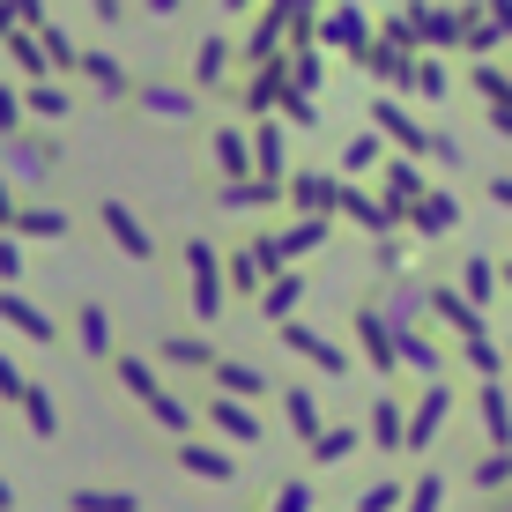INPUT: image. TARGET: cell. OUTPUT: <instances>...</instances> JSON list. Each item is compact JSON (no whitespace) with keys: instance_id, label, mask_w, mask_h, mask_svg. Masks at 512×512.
I'll list each match as a JSON object with an SVG mask.
<instances>
[{"instance_id":"cell-41","label":"cell","mask_w":512,"mask_h":512,"mask_svg":"<svg viewBox=\"0 0 512 512\" xmlns=\"http://www.w3.org/2000/svg\"><path fill=\"white\" fill-rule=\"evenodd\" d=\"M357 505H364V512H386V505H394V483H372V490H364Z\"/></svg>"},{"instance_id":"cell-39","label":"cell","mask_w":512,"mask_h":512,"mask_svg":"<svg viewBox=\"0 0 512 512\" xmlns=\"http://www.w3.org/2000/svg\"><path fill=\"white\" fill-rule=\"evenodd\" d=\"M379 446H401V409H394V401L379 409Z\"/></svg>"},{"instance_id":"cell-17","label":"cell","mask_w":512,"mask_h":512,"mask_svg":"<svg viewBox=\"0 0 512 512\" xmlns=\"http://www.w3.org/2000/svg\"><path fill=\"white\" fill-rule=\"evenodd\" d=\"M223 75H231V38H201L193 45V90H208Z\"/></svg>"},{"instance_id":"cell-14","label":"cell","mask_w":512,"mask_h":512,"mask_svg":"<svg viewBox=\"0 0 512 512\" xmlns=\"http://www.w3.org/2000/svg\"><path fill=\"white\" fill-rule=\"evenodd\" d=\"M149 423H156V431H171V438L186 446V438H193V423H201V409H193L186 394H156V401H149Z\"/></svg>"},{"instance_id":"cell-18","label":"cell","mask_w":512,"mask_h":512,"mask_svg":"<svg viewBox=\"0 0 512 512\" xmlns=\"http://www.w3.org/2000/svg\"><path fill=\"white\" fill-rule=\"evenodd\" d=\"M23 431L30 438H60V409H52L45 386H30V394H23Z\"/></svg>"},{"instance_id":"cell-19","label":"cell","mask_w":512,"mask_h":512,"mask_svg":"<svg viewBox=\"0 0 512 512\" xmlns=\"http://www.w3.org/2000/svg\"><path fill=\"white\" fill-rule=\"evenodd\" d=\"M260 386H268V379H260L253 364H238V357H223V364H216V394H231V401H245V394H260Z\"/></svg>"},{"instance_id":"cell-11","label":"cell","mask_w":512,"mask_h":512,"mask_svg":"<svg viewBox=\"0 0 512 512\" xmlns=\"http://www.w3.org/2000/svg\"><path fill=\"white\" fill-rule=\"evenodd\" d=\"M23 104H30V127H67L75 119V82H38V90H23Z\"/></svg>"},{"instance_id":"cell-36","label":"cell","mask_w":512,"mask_h":512,"mask_svg":"<svg viewBox=\"0 0 512 512\" xmlns=\"http://www.w3.org/2000/svg\"><path fill=\"white\" fill-rule=\"evenodd\" d=\"M505 468H512V453H483V468H475V483H483V490H490V483H505Z\"/></svg>"},{"instance_id":"cell-4","label":"cell","mask_w":512,"mask_h":512,"mask_svg":"<svg viewBox=\"0 0 512 512\" xmlns=\"http://www.w3.org/2000/svg\"><path fill=\"white\" fill-rule=\"evenodd\" d=\"M0 327L23 334L30 349H52V342H60V320H52V312H45L30 290H0Z\"/></svg>"},{"instance_id":"cell-29","label":"cell","mask_w":512,"mask_h":512,"mask_svg":"<svg viewBox=\"0 0 512 512\" xmlns=\"http://www.w3.org/2000/svg\"><path fill=\"white\" fill-rule=\"evenodd\" d=\"M475 409H483L490 438H512V416H505V394H498V386H483V401H475Z\"/></svg>"},{"instance_id":"cell-7","label":"cell","mask_w":512,"mask_h":512,"mask_svg":"<svg viewBox=\"0 0 512 512\" xmlns=\"http://www.w3.org/2000/svg\"><path fill=\"white\" fill-rule=\"evenodd\" d=\"M112 379H119V394L141 401V409H149L156 394H171V386H164V364L141 357V349H119V357H112Z\"/></svg>"},{"instance_id":"cell-26","label":"cell","mask_w":512,"mask_h":512,"mask_svg":"<svg viewBox=\"0 0 512 512\" xmlns=\"http://www.w3.org/2000/svg\"><path fill=\"white\" fill-rule=\"evenodd\" d=\"M282 409H290L297 438H320V401H312V394H282Z\"/></svg>"},{"instance_id":"cell-15","label":"cell","mask_w":512,"mask_h":512,"mask_svg":"<svg viewBox=\"0 0 512 512\" xmlns=\"http://www.w3.org/2000/svg\"><path fill=\"white\" fill-rule=\"evenodd\" d=\"M216 171H223V186L253 179V141H245L238 127H223V134H216Z\"/></svg>"},{"instance_id":"cell-30","label":"cell","mask_w":512,"mask_h":512,"mask_svg":"<svg viewBox=\"0 0 512 512\" xmlns=\"http://www.w3.org/2000/svg\"><path fill=\"white\" fill-rule=\"evenodd\" d=\"M416 223H423L431 238H438V231H453V201H446V193H431V201L416 208Z\"/></svg>"},{"instance_id":"cell-10","label":"cell","mask_w":512,"mask_h":512,"mask_svg":"<svg viewBox=\"0 0 512 512\" xmlns=\"http://www.w3.org/2000/svg\"><path fill=\"white\" fill-rule=\"evenodd\" d=\"M15 238H23V245H60V238H75V216H67V208H52V201H23Z\"/></svg>"},{"instance_id":"cell-13","label":"cell","mask_w":512,"mask_h":512,"mask_svg":"<svg viewBox=\"0 0 512 512\" xmlns=\"http://www.w3.org/2000/svg\"><path fill=\"white\" fill-rule=\"evenodd\" d=\"M179 468L186 475H201V483H231V453H223V446H201V438H186V446H179Z\"/></svg>"},{"instance_id":"cell-35","label":"cell","mask_w":512,"mask_h":512,"mask_svg":"<svg viewBox=\"0 0 512 512\" xmlns=\"http://www.w3.org/2000/svg\"><path fill=\"white\" fill-rule=\"evenodd\" d=\"M15 30H30V8H15V0H0V45H8Z\"/></svg>"},{"instance_id":"cell-34","label":"cell","mask_w":512,"mask_h":512,"mask_svg":"<svg viewBox=\"0 0 512 512\" xmlns=\"http://www.w3.org/2000/svg\"><path fill=\"white\" fill-rule=\"evenodd\" d=\"M327 38H334V45H357L364 23H357V15H327Z\"/></svg>"},{"instance_id":"cell-28","label":"cell","mask_w":512,"mask_h":512,"mask_svg":"<svg viewBox=\"0 0 512 512\" xmlns=\"http://www.w3.org/2000/svg\"><path fill=\"white\" fill-rule=\"evenodd\" d=\"M253 164L268 171V179L282 171V134H275V127H253Z\"/></svg>"},{"instance_id":"cell-16","label":"cell","mask_w":512,"mask_h":512,"mask_svg":"<svg viewBox=\"0 0 512 512\" xmlns=\"http://www.w3.org/2000/svg\"><path fill=\"white\" fill-rule=\"evenodd\" d=\"M67 512H141L134 490H97V483H75L67 490Z\"/></svg>"},{"instance_id":"cell-31","label":"cell","mask_w":512,"mask_h":512,"mask_svg":"<svg viewBox=\"0 0 512 512\" xmlns=\"http://www.w3.org/2000/svg\"><path fill=\"white\" fill-rule=\"evenodd\" d=\"M349 446H357V438H349V431H320V438H312V461H342Z\"/></svg>"},{"instance_id":"cell-23","label":"cell","mask_w":512,"mask_h":512,"mask_svg":"<svg viewBox=\"0 0 512 512\" xmlns=\"http://www.w3.org/2000/svg\"><path fill=\"white\" fill-rule=\"evenodd\" d=\"M282 334H290V349H305V357L320 364V372H342V364H349L342 349H327V342H320V334H312V327H282Z\"/></svg>"},{"instance_id":"cell-38","label":"cell","mask_w":512,"mask_h":512,"mask_svg":"<svg viewBox=\"0 0 512 512\" xmlns=\"http://www.w3.org/2000/svg\"><path fill=\"white\" fill-rule=\"evenodd\" d=\"M342 164H349V171H364V164H379V141H372V134H364V141H349V156H342Z\"/></svg>"},{"instance_id":"cell-25","label":"cell","mask_w":512,"mask_h":512,"mask_svg":"<svg viewBox=\"0 0 512 512\" xmlns=\"http://www.w3.org/2000/svg\"><path fill=\"white\" fill-rule=\"evenodd\" d=\"M275 201V179H238V186H223V208H268Z\"/></svg>"},{"instance_id":"cell-20","label":"cell","mask_w":512,"mask_h":512,"mask_svg":"<svg viewBox=\"0 0 512 512\" xmlns=\"http://www.w3.org/2000/svg\"><path fill=\"white\" fill-rule=\"evenodd\" d=\"M23 275H30V245L15 231H0V290H23Z\"/></svg>"},{"instance_id":"cell-5","label":"cell","mask_w":512,"mask_h":512,"mask_svg":"<svg viewBox=\"0 0 512 512\" xmlns=\"http://www.w3.org/2000/svg\"><path fill=\"white\" fill-rule=\"evenodd\" d=\"M97 223H104V238H112L127 260H156V238H149V223H141L127 201H97Z\"/></svg>"},{"instance_id":"cell-42","label":"cell","mask_w":512,"mask_h":512,"mask_svg":"<svg viewBox=\"0 0 512 512\" xmlns=\"http://www.w3.org/2000/svg\"><path fill=\"white\" fill-rule=\"evenodd\" d=\"M490 193H498V201H505V208H512V179H498V186H490Z\"/></svg>"},{"instance_id":"cell-21","label":"cell","mask_w":512,"mask_h":512,"mask_svg":"<svg viewBox=\"0 0 512 512\" xmlns=\"http://www.w3.org/2000/svg\"><path fill=\"white\" fill-rule=\"evenodd\" d=\"M30 134V104H23V82H0V141Z\"/></svg>"},{"instance_id":"cell-12","label":"cell","mask_w":512,"mask_h":512,"mask_svg":"<svg viewBox=\"0 0 512 512\" xmlns=\"http://www.w3.org/2000/svg\"><path fill=\"white\" fill-rule=\"evenodd\" d=\"M156 364H164V372H216V349L201 342V334H164V342H156Z\"/></svg>"},{"instance_id":"cell-9","label":"cell","mask_w":512,"mask_h":512,"mask_svg":"<svg viewBox=\"0 0 512 512\" xmlns=\"http://www.w3.org/2000/svg\"><path fill=\"white\" fill-rule=\"evenodd\" d=\"M201 423H208V431H223L231 446H253V438H260V416L245 409V401H231V394H208L201 401Z\"/></svg>"},{"instance_id":"cell-32","label":"cell","mask_w":512,"mask_h":512,"mask_svg":"<svg viewBox=\"0 0 512 512\" xmlns=\"http://www.w3.org/2000/svg\"><path fill=\"white\" fill-rule=\"evenodd\" d=\"M342 208H349V216H357V223H372V231H386V223H394V216H386V208H379V201H364V193H349V201H342Z\"/></svg>"},{"instance_id":"cell-40","label":"cell","mask_w":512,"mask_h":512,"mask_svg":"<svg viewBox=\"0 0 512 512\" xmlns=\"http://www.w3.org/2000/svg\"><path fill=\"white\" fill-rule=\"evenodd\" d=\"M386 186H394V193H401V201H409V193H416L423 179H416V171H409V164H394V171H386Z\"/></svg>"},{"instance_id":"cell-3","label":"cell","mask_w":512,"mask_h":512,"mask_svg":"<svg viewBox=\"0 0 512 512\" xmlns=\"http://www.w3.org/2000/svg\"><path fill=\"white\" fill-rule=\"evenodd\" d=\"M75 82H82V90H90L97 104H127V97H134V75L119 67V52H104V45H82Z\"/></svg>"},{"instance_id":"cell-1","label":"cell","mask_w":512,"mask_h":512,"mask_svg":"<svg viewBox=\"0 0 512 512\" xmlns=\"http://www.w3.org/2000/svg\"><path fill=\"white\" fill-rule=\"evenodd\" d=\"M0 171H8V186L23 193H38L52 171H60V134H45V127H30V134H15V141H0Z\"/></svg>"},{"instance_id":"cell-33","label":"cell","mask_w":512,"mask_h":512,"mask_svg":"<svg viewBox=\"0 0 512 512\" xmlns=\"http://www.w3.org/2000/svg\"><path fill=\"white\" fill-rule=\"evenodd\" d=\"M15 216H23V193H15L8 171H0V231H15Z\"/></svg>"},{"instance_id":"cell-22","label":"cell","mask_w":512,"mask_h":512,"mask_svg":"<svg viewBox=\"0 0 512 512\" xmlns=\"http://www.w3.org/2000/svg\"><path fill=\"white\" fill-rule=\"evenodd\" d=\"M297 297H305V282H297V275H275V282H268V297H260V312H268V320H290Z\"/></svg>"},{"instance_id":"cell-2","label":"cell","mask_w":512,"mask_h":512,"mask_svg":"<svg viewBox=\"0 0 512 512\" xmlns=\"http://www.w3.org/2000/svg\"><path fill=\"white\" fill-rule=\"evenodd\" d=\"M179 260H186V297H193V320H216V312H223V297H231L223 253H216L208 238H186V245H179Z\"/></svg>"},{"instance_id":"cell-37","label":"cell","mask_w":512,"mask_h":512,"mask_svg":"<svg viewBox=\"0 0 512 512\" xmlns=\"http://www.w3.org/2000/svg\"><path fill=\"white\" fill-rule=\"evenodd\" d=\"M409 512H438V475H423V483L409 490Z\"/></svg>"},{"instance_id":"cell-24","label":"cell","mask_w":512,"mask_h":512,"mask_svg":"<svg viewBox=\"0 0 512 512\" xmlns=\"http://www.w3.org/2000/svg\"><path fill=\"white\" fill-rule=\"evenodd\" d=\"M438 423H446V386H431V394H423V409H416V423H409V438H416V446H431Z\"/></svg>"},{"instance_id":"cell-6","label":"cell","mask_w":512,"mask_h":512,"mask_svg":"<svg viewBox=\"0 0 512 512\" xmlns=\"http://www.w3.org/2000/svg\"><path fill=\"white\" fill-rule=\"evenodd\" d=\"M193 97H201L193 82H134V104H141L149 119H164V127H186V119H193Z\"/></svg>"},{"instance_id":"cell-8","label":"cell","mask_w":512,"mask_h":512,"mask_svg":"<svg viewBox=\"0 0 512 512\" xmlns=\"http://www.w3.org/2000/svg\"><path fill=\"white\" fill-rule=\"evenodd\" d=\"M75 349H82V357H97V364H112V357H119L112 312H104L97 297H82V305H75Z\"/></svg>"},{"instance_id":"cell-27","label":"cell","mask_w":512,"mask_h":512,"mask_svg":"<svg viewBox=\"0 0 512 512\" xmlns=\"http://www.w3.org/2000/svg\"><path fill=\"white\" fill-rule=\"evenodd\" d=\"M30 386H38V379H30L23 364H15V357H0V401H8V409H23V394H30Z\"/></svg>"}]
</instances>
